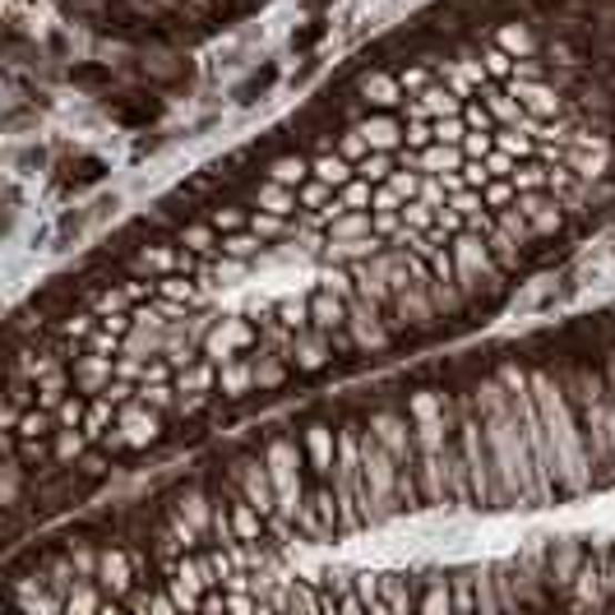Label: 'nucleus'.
Wrapping results in <instances>:
<instances>
[{
	"label": "nucleus",
	"mask_w": 615,
	"mask_h": 615,
	"mask_svg": "<svg viewBox=\"0 0 615 615\" xmlns=\"http://www.w3.org/2000/svg\"><path fill=\"white\" fill-rule=\"evenodd\" d=\"M615 232V0H426L10 311L0 542L495 329Z\"/></svg>",
	"instance_id": "obj_1"
},
{
	"label": "nucleus",
	"mask_w": 615,
	"mask_h": 615,
	"mask_svg": "<svg viewBox=\"0 0 615 615\" xmlns=\"http://www.w3.org/2000/svg\"><path fill=\"white\" fill-rule=\"evenodd\" d=\"M14 611H615V296L292 407L6 546Z\"/></svg>",
	"instance_id": "obj_2"
},
{
	"label": "nucleus",
	"mask_w": 615,
	"mask_h": 615,
	"mask_svg": "<svg viewBox=\"0 0 615 615\" xmlns=\"http://www.w3.org/2000/svg\"><path fill=\"white\" fill-rule=\"evenodd\" d=\"M47 6L70 33L107 51L181 56L236 33L273 0H47Z\"/></svg>",
	"instance_id": "obj_3"
}]
</instances>
